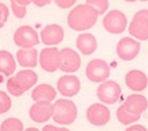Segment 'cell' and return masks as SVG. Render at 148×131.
<instances>
[{
  "instance_id": "cell-6",
  "label": "cell",
  "mask_w": 148,
  "mask_h": 131,
  "mask_svg": "<svg viewBox=\"0 0 148 131\" xmlns=\"http://www.w3.org/2000/svg\"><path fill=\"white\" fill-rule=\"evenodd\" d=\"M102 24L106 31L113 34L123 32L127 25L126 16L119 10L109 11L103 17Z\"/></svg>"
},
{
  "instance_id": "cell-30",
  "label": "cell",
  "mask_w": 148,
  "mask_h": 131,
  "mask_svg": "<svg viewBox=\"0 0 148 131\" xmlns=\"http://www.w3.org/2000/svg\"><path fill=\"white\" fill-rule=\"evenodd\" d=\"M31 1L38 7H43L50 4L51 0H31Z\"/></svg>"
},
{
  "instance_id": "cell-25",
  "label": "cell",
  "mask_w": 148,
  "mask_h": 131,
  "mask_svg": "<svg viewBox=\"0 0 148 131\" xmlns=\"http://www.w3.org/2000/svg\"><path fill=\"white\" fill-rule=\"evenodd\" d=\"M12 106V100L6 93L0 91V114L6 113Z\"/></svg>"
},
{
  "instance_id": "cell-4",
  "label": "cell",
  "mask_w": 148,
  "mask_h": 131,
  "mask_svg": "<svg viewBox=\"0 0 148 131\" xmlns=\"http://www.w3.org/2000/svg\"><path fill=\"white\" fill-rule=\"evenodd\" d=\"M53 120L61 125L73 123L77 115V109L75 104L70 100L58 99L53 104Z\"/></svg>"
},
{
  "instance_id": "cell-14",
  "label": "cell",
  "mask_w": 148,
  "mask_h": 131,
  "mask_svg": "<svg viewBox=\"0 0 148 131\" xmlns=\"http://www.w3.org/2000/svg\"><path fill=\"white\" fill-rule=\"evenodd\" d=\"M81 87L80 81L74 75H64L57 81V88L58 92L66 97H72L77 95Z\"/></svg>"
},
{
  "instance_id": "cell-21",
  "label": "cell",
  "mask_w": 148,
  "mask_h": 131,
  "mask_svg": "<svg viewBox=\"0 0 148 131\" xmlns=\"http://www.w3.org/2000/svg\"><path fill=\"white\" fill-rule=\"evenodd\" d=\"M16 69V63L13 55L6 50H0V73L10 76Z\"/></svg>"
},
{
  "instance_id": "cell-10",
  "label": "cell",
  "mask_w": 148,
  "mask_h": 131,
  "mask_svg": "<svg viewBox=\"0 0 148 131\" xmlns=\"http://www.w3.org/2000/svg\"><path fill=\"white\" fill-rule=\"evenodd\" d=\"M121 92V87L117 83L113 80H107L98 86L97 96L103 103L113 104L118 100Z\"/></svg>"
},
{
  "instance_id": "cell-12",
  "label": "cell",
  "mask_w": 148,
  "mask_h": 131,
  "mask_svg": "<svg viewBox=\"0 0 148 131\" xmlns=\"http://www.w3.org/2000/svg\"><path fill=\"white\" fill-rule=\"evenodd\" d=\"M86 117L90 123L97 126L106 125L110 119V113L105 105L95 103L90 106L86 111Z\"/></svg>"
},
{
  "instance_id": "cell-9",
  "label": "cell",
  "mask_w": 148,
  "mask_h": 131,
  "mask_svg": "<svg viewBox=\"0 0 148 131\" xmlns=\"http://www.w3.org/2000/svg\"><path fill=\"white\" fill-rule=\"evenodd\" d=\"M61 62V53L57 48L46 47L40 51L39 63L44 70L47 72H54L60 69Z\"/></svg>"
},
{
  "instance_id": "cell-16",
  "label": "cell",
  "mask_w": 148,
  "mask_h": 131,
  "mask_svg": "<svg viewBox=\"0 0 148 131\" xmlns=\"http://www.w3.org/2000/svg\"><path fill=\"white\" fill-rule=\"evenodd\" d=\"M53 104L50 102H38L30 108L29 115L31 119L37 123L47 121L53 114Z\"/></svg>"
},
{
  "instance_id": "cell-29",
  "label": "cell",
  "mask_w": 148,
  "mask_h": 131,
  "mask_svg": "<svg viewBox=\"0 0 148 131\" xmlns=\"http://www.w3.org/2000/svg\"><path fill=\"white\" fill-rule=\"evenodd\" d=\"M125 131H148V130L144 126L136 124L128 127Z\"/></svg>"
},
{
  "instance_id": "cell-13",
  "label": "cell",
  "mask_w": 148,
  "mask_h": 131,
  "mask_svg": "<svg viewBox=\"0 0 148 131\" xmlns=\"http://www.w3.org/2000/svg\"><path fill=\"white\" fill-rule=\"evenodd\" d=\"M61 62L60 69L65 73H73L80 67L81 58L74 50L65 47L60 50Z\"/></svg>"
},
{
  "instance_id": "cell-26",
  "label": "cell",
  "mask_w": 148,
  "mask_h": 131,
  "mask_svg": "<svg viewBox=\"0 0 148 131\" xmlns=\"http://www.w3.org/2000/svg\"><path fill=\"white\" fill-rule=\"evenodd\" d=\"M9 15V11L8 8L4 3L0 2V28L4 27L8 21Z\"/></svg>"
},
{
  "instance_id": "cell-8",
  "label": "cell",
  "mask_w": 148,
  "mask_h": 131,
  "mask_svg": "<svg viewBox=\"0 0 148 131\" xmlns=\"http://www.w3.org/2000/svg\"><path fill=\"white\" fill-rule=\"evenodd\" d=\"M13 40L17 46L23 48H31L39 43L38 32L29 25L18 28L14 33Z\"/></svg>"
},
{
  "instance_id": "cell-2",
  "label": "cell",
  "mask_w": 148,
  "mask_h": 131,
  "mask_svg": "<svg viewBox=\"0 0 148 131\" xmlns=\"http://www.w3.org/2000/svg\"><path fill=\"white\" fill-rule=\"evenodd\" d=\"M98 17L97 12L89 5L80 4L73 8L67 17V23L72 29L83 31L92 27Z\"/></svg>"
},
{
  "instance_id": "cell-3",
  "label": "cell",
  "mask_w": 148,
  "mask_h": 131,
  "mask_svg": "<svg viewBox=\"0 0 148 131\" xmlns=\"http://www.w3.org/2000/svg\"><path fill=\"white\" fill-rule=\"evenodd\" d=\"M38 78V75L32 70H20L14 76L8 80L7 90L13 96H20L33 87L36 83Z\"/></svg>"
},
{
  "instance_id": "cell-17",
  "label": "cell",
  "mask_w": 148,
  "mask_h": 131,
  "mask_svg": "<svg viewBox=\"0 0 148 131\" xmlns=\"http://www.w3.org/2000/svg\"><path fill=\"white\" fill-rule=\"evenodd\" d=\"M125 83L130 89L134 91H142L147 87L148 78L143 72L135 69L126 74Z\"/></svg>"
},
{
  "instance_id": "cell-32",
  "label": "cell",
  "mask_w": 148,
  "mask_h": 131,
  "mask_svg": "<svg viewBox=\"0 0 148 131\" xmlns=\"http://www.w3.org/2000/svg\"><path fill=\"white\" fill-rule=\"evenodd\" d=\"M132 1H133V2H134L136 1H138V0H132ZM139 1H144V2H145V1H147L148 0H139Z\"/></svg>"
},
{
  "instance_id": "cell-15",
  "label": "cell",
  "mask_w": 148,
  "mask_h": 131,
  "mask_svg": "<svg viewBox=\"0 0 148 131\" xmlns=\"http://www.w3.org/2000/svg\"><path fill=\"white\" fill-rule=\"evenodd\" d=\"M42 43L47 46L57 45L64 39V31L58 24H51L46 25L40 33Z\"/></svg>"
},
{
  "instance_id": "cell-31",
  "label": "cell",
  "mask_w": 148,
  "mask_h": 131,
  "mask_svg": "<svg viewBox=\"0 0 148 131\" xmlns=\"http://www.w3.org/2000/svg\"><path fill=\"white\" fill-rule=\"evenodd\" d=\"M25 131H39V130L35 128H29L26 129Z\"/></svg>"
},
{
  "instance_id": "cell-18",
  "label": "cell",
  "mask_w": 148,
  "mask_h": 131,
  "mask_svg": "<svg viewBox=\"0 0 148 131\" xmlns=\"http://www.w3.org/2000/svg\"><path fill=\"white\" fill-rule=\"evenodd\" d=\"M76 46L83 55H90L96 50L97 42L92 34L83 33L78 35L76 41Z\"/></svg>"
},
{
  "instance_id": "cell-1",
  "label": "cell",
  "mask_w": 148,
  "mask_h": 131,
  "mask_svg": "<svg viewBox=\"0 0 148 131\" xmlns=\"http://www.w3.org/2000/svg\"><path fill=\"white\" fill-rule=\"evenodd\" d=\"M148 102L144 96L140 94L130 95L117 108V118L123 125L131 124L140 119L142 113L146 110Z\"/></svg>"
},
{
  "instance_id": "cell-22",
  "label": "cell",
  "mask_w": 148,
  "mask_h": 131,
  "mask_svg": "<svg viewBox=\"0 0 148 131\" xmlns=\"http://www.w3.org/2000/svg\"><path fill=\"white\" fill-rule=\"evenodd\" d=\"M31 0H10V6L13 14L18 18H23L27 13V6Z\"/></svg>"
},
{
  "instance_id": "cell-19",
  "label": "cell",
  "mask_w": 148,
  "mask_h": 131,
  "mask_svg": "<svg viewBox=\"0 0 148 131\" xmlns=\"http://www.w3.org/2000/svg\"><path fill=\"white\" fill-rule=\"evenodd\" d=\"M56 95L57 92L54 88L47 84H41L38 85L31 93L32 98L36 102H51L55 99Z\"/></svg>"
},
{
  "instance_id": "cell-24",
  "label": "cell",
  "mask_w": 148,
  "mask_h": 131,
  "mask_svg": "<svg viewBox=\"0 0 148 131\" xmlns=\"http://www.w3.org/2000/svg\"><path fill=\"white\" fill-rule=\"evenodd\" d=\"M86 3L94 9L98 15L105 13L109 8L108 0H86Z\"/></svg>"
},
{
  "instance_id": "cell-28",
  "label": "cell",
  "mask_w": 148,
  "mask_h": 131,
  "mask_svg": "<svg viewBox=\"0 0 148 131\" xmlns=\"http://www.w3.org/2000/svg\"><path fill=\"white\" fill-rule=\"evenodd\" d=\"M42 131H70L65 128H59L51 125H45Z\"/></svg>"
},
{
  "instance_id": "cell-7",
  "label": "cell",
  "mask_w": 148,
  "mask_h": 131,
  "mask_svg": "<svg viewBox=\"0 0 148 131\" xmlns=\"http://www.w3.org/2000/svg\"><path fill=\"white\" fill-rule=\"evenodd\" d=\"M85 72L89 80L94 83H101L109 77L110 68L105 61L98 58L94 59L87 65Z\"/></svg>"
},
{
  "instance_id": "cell-20",
  "label": "cell",
  "mask_w": 148,
  "mask_h": 131,
  "mask_svg": "<svg viewBox=\"0 0 148 131\" xmlns=\"http://www.w3.org/2000/svg\"><path fill=\"white\" fill-rule=\"evenodd\" d=\"M16 58L21 66L35 68L37 65L38 51L34 48L19 49L16 53Z\"/></svg>"
},
{
  "instance_id": "cell-27",
  "label": "cell",
  "mask_w": 148,
  "mask_h": 131,
  "mask_svg": "<svg viewBox=\"0 0 148 131\" xmlns=\"http://www.w3.org/2000/svg\"><path fill=\"white\" fill-rule=\"evenodd\" d=\"M56 4L60 8L65 9L72 6L77 0H53Z\"/></svg>"
},
{
  "instance_id": "cell-11",
  "label": "cell",
  "mask_w": 148,
  "mask_h": 131,
  "mask_svg": "<svg viewBox=\"0 0 148 131\" xmlns=\"http://www.w3.org/2000/svg\"><path fill=\"white\" fill-rule=\"evenodd\" d=\"M140 43L130 37H124L118 42L116 50L120 59L130 61L134 59L139 53Z\"/></svg>"
},
{
  "instance_id": "cell-5",
  "label": "cell",
  "mask_w": 148,
  "mask_h": 131,
  "mask_svg": "<svg viewBox=\"0 0 148 131\" xmlns=\"http://www.w3.org/2000/svg\"><path fill=\"white\" fill-rule=\"evenodd\" d=\"M128 32L139 40L148 39V9H142L134 14L128 27Z\"/></svg>"
},
{
  "instance_id": "cell-23",
  "label": "cell",
  "mask_w": 148,
  "mask_h": 131,
  "mask_svg": "<svg viewBox=\"0 0 148 131\" xmlns=\"http://www.w3.org/2000/svg\"><path fill=\"white\" fill-rule=\"evenodd\" d=\"M23 124L16 118H8L5 119L1 125L0 131H23Z\"/></svg>"
}]
</instances>
